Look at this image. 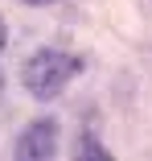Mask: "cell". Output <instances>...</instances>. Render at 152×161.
Listing matches in <instances>:
<instances>
[{"label":"cell","mask_w":152,"mask_h":161,"mask_svg":"<svg viewBox=\"0 0 152 161\" xmlns=\"http://www.w3.org/2000/svg\"><path fill=\"white\" fill-rule=\"evenodd\" d=\"M82 70V62L66 50H37L25 62V87L33 99H58L66 91V83Z\"/></svg>","instance_id":"6da1fadb"},{"label":"cell","mask_w":152,"mask_h":161,"mask_svg":"<svg viewBox=\"0 0 152 161\" xmlns=\"http://www.w3.org/2000/svg\"><path fill=\"white\" fill-rule=\"evenodd\" d=\"M58 153V128L53 120H37V124H29L21 141H17V157L21 161H45Z\"/></svg>","instance_id":"7a4b0ae2"},{"label":"cell","mask_w":152,"mask_h":161,"mask_svg":"<svg viewBox=\"0 0 152 161\" xmlns=\"http://www.w3.org/2000/svg\"><path fill=\"white\" fill-rule=\"evenodd\" d=\"M78 157H95V161H111V157H107V149H99V145L90 141V136L82 141V149H78Z\"/></svg>","instance_id":"3957f363"},{"label":"cell","mask_w":152,"mask_h":161,"mask_svg":"<svg viewBox=\"0 0 152 161\" xmlns=\"http://www.w3.org/2000/svg\"><path fill=\"white\" fill-rule=\"evenodd\" d=\"M4 42H8V29H4V21H0V50H4Z\"/></svg>","instance_id":"277c9868"},{"label":"cell","mask_w":152,"mask_h":161,"mask_svg":"<svg viewBox=\"0 0 152 161\" xmlns=\"http://www.w3.org/2000/svg\"><path fill=\"white\" fill-rule=\"evenodd\" d=\"M25 4H49V0H25Z\"/></svg>","instance_id":"5b68a950"}]
</instances>
